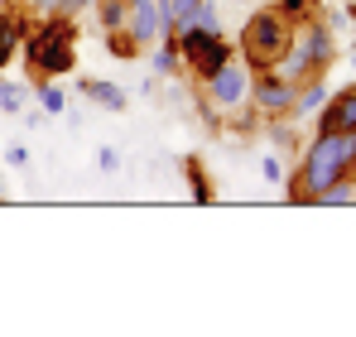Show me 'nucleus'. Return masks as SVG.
Masks as SVG:
<instances>
[{
	"mask_svg": "<svg viewBox=\"0 0 356 337\" xmlns=\"http://www.w3.org/2000/svg\"><path fill=\"white\" fill-rule=\"evenodd\" d=\"M347 173H356V130L313 135V145L303 150L298 173L289 178V203H318L323 188H332Z\"/></svg>",
	"mask_w": 356,
	"mask_h": 337,
	"instance_id": "nucleus-1",
	"label": "nucleus"
},
{
	"mask_svg": "<svg viewBox=\"0 0 356 337\" xmlns=\"http://www.w3.org/2000/svg\"><path fill=\"white\" fill-rule=\"evenodd\" d=\"M72 63H77V24H72V15H49L24 34V68H29L34 82L72 72Z\"/></svg>",
	"mask_w": 356,
	"mask_h": 337,
	"instance_id": "nucleus-2",
	"label": "nucleus"
},
{
	"mask_svg": "<svg viewBox=\"0 0 356 337\" xmlns=\"http://www.w3.org/2000/svg\"><path fill=\"white\" fill-rule=\"evenodd\" d=\"M289 44H294V19L280 5H260V10H250V19L241 29L236 54L250 72H270L280 58L289 54Z\"/></svg>",
	"mask_w": 356,
	"mask_h": 337,
	"instance_id": "nucleus-3",
	"label": "nucleus"
},
{
	"mask_svg": "<svg viewBox=\"0 0 356 337\" xmlns=\"http://www.w3.org/2000/svg\"><path fill=\"white\" fill-rule=\"evenodd\" d=\"M332 58H337L332 29L318 15H308V19H294V44H289V54L275 63V72L289 77V82H308V77H323L332 68Z\"/></svg>",
	"mask_w": 356,
	"mask_h": 337,
	"instance_id": "nucleus-4",
	"label": "nucleus"
},
{
	"mask_svg": "<svg viewBox=\"0 0 356 337\" xmlns=\"http://www.w3.org/2000/svg\"><path fill=\"white\" fill-rule=\"evenodd\" d=\"M232 58H236V44H232L222 29H193V24H188V29L178 34V63H183L197 82H202L207 72H217L222 63H232Z\"/></svg>",
	"mask_w": 356,
	"mask_h": 337,
	"instance_id": "nucleus-5",
	"label": "nucleus"
},
{
	"mask_svg": "<svg viewBox=\"0 0 356 337\" xmlns=\"http://www.w3.org/2000/svg\"><path fill=\"white\" fill-rule=\"evenodd\" d=\"M250 77H255V72H250L245 63H236V58L222 63L217 72L202 77V102L217 107V111H241V107L250 102Z\"/></svg>",
	"mask_w": 356,
	"mask_h": 337,
	"instance_id": "nucleus-6",
	"label": "nucleus"
},
{
	"mask_svg": "<svg viewBox=\"0 0 356 337\" xmlns=\"http://www.w3.org/2000/svg\"><path fill=\"white\" fill-rule=\"evenodd\" d=\"M294 97H298V82L280 77L275 68L250 77V107L260 116H284V120H294Z\"/></svg>",
	"mask_w": 356,
	"mask_h": 337,
	"instance_id": "nucleus-7",
	"label": "nucleus"
},
{
	"mask_svg": "<svg viewBox=\"0 0 356 337\" xmlns=\"http://www.w3.org/2000/svg\"><path fill=\"white\" fill-rule=\"evenodd\" d=\"M125 34L140 49L159 44V0H125Z\"/></svg>",
	"mask_w": 356,
	"mask_h": 337,
	"instance_id": "nucleus-8",
	"label": "nucleus"
},
{
	"mask_svg": "<svg viewBox=\"0 0 356 337\" xmlns=\"http://www.w3.org/2000/svg\"><path fill=\"white\" fill-rule=\"evenodd\" d=\"M337 130H356V87L332 92L318 111V135H337Z\"/></svg>",
	"mask_w": 356,
	"mask_h": 337,
	"instance_id": "nucleus-9",
	"label": "nucleus"
},
{
	"mask_svg": "<svg viewBox=\"0 0 356 337\" xmlns=\"http://www.w3.org/2000/svg\"><path fill=\"white\" fill-rule=\"evenodd\" d=\"M24 34H29V15L24 10H0V72L10 68V58L24 44Z\"/></svg>",
	"mask_w": 356,
	"mask_h": 337,
	"instance_id": "nucleus-10",
	"label": "nucleus"
},
{
	"mask_svg": "<svg viewBox=\"0 0 356 337\" xmlns=\"http://www.w3.org/2000/svg\"><path fill=\"white\" fill-rule=\"evenodd\" d=\"M77 92H82L87 102H97V107H106V111H125V107H130V97L120 92L116 82H97V77H77Z\"/></svg>",
	"mask_w": 356,
	"mask_h": 337,
	"instance_id": "nucleus-11",
	"label": "nucleus"
},
{
	"mask_svg": "<svg viewBox=\"0 0 356 337\" xmlns=\"http://www.w3.org/2000/svg\"><path fill=\"white\" fill-rule=\"evenodd\" d=\"M332 92H327V72L323 77H308V82H298V97H294V116H313L323 102H327Z\"/></svg>",
	"mask_w": 356,
	"mask_h": 337,
	"instance_id": "nucleus-12",
	"label": "nucleus"
},
{
	"mask_svg": "<svg viewBox=\"0 0 356 337\" xmlns=\"http://www.w3.org/2000/svg\"><path fill=\"white\" fill-rule=\"evenodd\" d=\"M183 173H188V188H193V203H212V198H217L212 178L202 173V164H197V159H183Z\"/></svg>",
	"mask_w": 356,
	"mask_h": 337,
	"instance_id": "nucleus-13",
	"label": "nucleus"
},
{
	"mask_svg": "<svg viewBox=\"0 0 356 337\" xmlns=\"http://www.w3.org/2000/svg\"><path fill=\"white\" fill-rule=\"evenodd\" d=\"M342 203H356V173L337 178V183L323 188V198H318V207H342Z\"/></svg>",
	"mask_w": 356,
	"mask_h": 337,
	"instance_id": "nucleus-14",
	"label": "nucleus"
},
{
	"mask_svg": "<svg viewBox=\"0 0 356 337\" xmlns=\"http://www.w3.org/2000/svg\"><path fill=\"white\" fill-rule=\"evenodd\" d=\"M97 24L111 34V29H125V0H97Z\"/></svg>",
	"mask_w": 356,
	"mask_h": 337,
	"instance_id": "nucleus-15",
	"label": "nucleus"
},
{
	"mask_svg": "<svg viewBox=\"0 0 356 337\" xmlns=\"http://www.w3.org/2000/svg\"><path fill=\"white\" fill-rule=\"evenodd\" d=\"M19 10H24L29 19H49V15H77V10H72V0H24Z\"/></svg>",
	"mask_w": 356,
	"mask_h": 337,
	"instance_id": "nucleus-16",
	"label": "nucleus"
},
{
	"mask_svg": "<svg viewBox=\"0 0 356 337\" xmlns=\"http://www.w3.org/2000/svg\"><path fill=\"white\" fill-rule=\"evenodd\" d=\"M24 102H29V87L24 82H0V111H24Z\"/></svg>",
	"mask_w": 356,
	"mask_h": 337,
	"instance_id": "nucleus-17",
	"label": "nucleus"
},
{
	"mask_svg": "<svg viewBox=\"0 0 356 337\" xmlns=\"http://www.w3.org/2000/svg\"><path fill=\"white\" fill-rule=\"evenodd\" d=\"M193 29H222V15H217V0H197V10H193V19H188Z\"/></svg>",
	"mask_w": 356,
	"mask_h": 337,
	"instance_id": "nucleus-18",
	"label": "nucleus"
},
{
	"mask_svg": "<svg viewBox=\"0 0 356 337\" xmlns=\"http://www.w3.org/2000/svg\"><path fill=\"white\" fill-rule=\"evenodd\" d=\"M106 49H111L116 58H140V54H145V49H140L125 29H111V34H106Z\"/></svg>",
	"mask_w": 356,
	"mask_h": 337,
	"instance_id": "nucleus-19",
	"label": "nucleus"
},
{
	"mask_svg": "<svg viewBox=\"0 0 356 337\" xmlns=\"http://www.w3.org/2000/svg\"><path fill=\"white\" fill-rule=\"evenodd\" d=\"M154 72H178V39H159V54H154Z\"/></svg>",
	"mask_w": 356,
	"mask_h": 337,
	"instance_id": "nucleus-20",
	"label": "nucleus"
},
{
	"mask_svg": "<svg viewBox=\"0 0 356 337\" xmlns=\"http://www.w3.org/2000/svg\"><path fill=\"white\" fill-rule=\"evenodd\" d=\"M34 87H39V107L58 116V111H63V92H58V82H54V77H44V82H34Z\"/></svg>",
	"mask_w": 356,
	"mask_h": 337,
	"instance_id": "nucleus-21",
	"label": "nucleus"
},
{
	"mask_svg": "<svg viewBox=\"0 0 356 337\" xmlns=\"http://www.w3.org/2000/svg\"><path fill=\"white\" fill-rule=\"evenodd\" d=\"M275 5H280L289 19H308V15H318V5H323V0H275Z\"/></svg>",
	"mask_w": 356,
	"mask_h": 337,
	"instance_id": "nucleus-22",
	"label": "nucleus"
},
{
	"mask_svg": "<svg viewBox=\"0 0 356 337\" xmlns=\"http://www.w3.org/2000/svg\"><path fill=\"white\" fill-rule=\"evenodd\" d=\"M97 164H102V173H116V168H120V150H111V145H106V150L97 155Z\"/></svg>",
	"mask_w": 356,
	"mask_h": 337,
	"instance_id": "nucleus-23",
	"label": "nucleus"
},
{
	"mask_svg": "<svg viewBox=\"0 0 356 337\" xmlns=\"http://www.w3.org/2000/svg\"><path fill=\"white\" fill-rule=\"evenodd\" d=\"M5 164L24 168V164H29V150H24V145H10V150H5Z\"/></svg>",
	"mask_w": 356,
	"mask_h": 337,
	"instance_id": "nucleus-24",
	"label": "nucleus"
},
{
	"mask_svg": "<svg viewBox=\"0 0 356 337\" xmlns=\"http://www.w3.org/2000/svg\"><path fill=\"white\" fill-rule=\"evenodd\" d=\"M260 173H265V183H280V178H284V168H280V159H275V155L260 164Z\"/></svg>",
	"mask_w": 356,
	"mask_h": 337,
	"instance_id": "nucleus-25",
	"label": "nucleus"
},
{
	"mask_svg": "<svg viewBox=\"0 0 356 337\" xmlns=\"http://www.w3.org/2000/svg\"><path fill=\"white\" fill-rule=\"evenodd\" d=\"M72 10L82 15V10H97V0H72Z\"/></svg>",
	"mask_w": 356,
	"mask_h": 337,
	"instance_id": "nucleus-26",
	"label": "nucleus"
},
{
	"mask_svg": "<svg viewBox=\"0 0 356 337\" xmlns=\"http://www.w3.org/2000/svg\"><path fill=\"white\" fill-rule=\"evenodd\" d=\"M232 5H250V0H232Z\"/></svg>",
	"mask_w": 356,
	"mask_h": 337,
	"instance_id": "nucleus-27",
	"label": "nucleus"
},
{
	"mask_svg": "<svg viewBox=\"0 0 356 337\" xmlns=\"http://www.w3.org/2000/svg\"><path fill=\"white\" fill-rule=\"evenodd\" d=\"M0 198H5V188H0Z\"/></svg>",
	"mask_w": 356,
	"mask_h": 337,
	"instance_id": "nucleus-28",
	"label": "nucleus"
}]
</instances>
